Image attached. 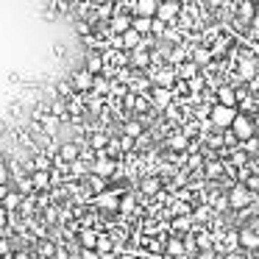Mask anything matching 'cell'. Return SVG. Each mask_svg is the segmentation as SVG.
<instances>
[{"instance_id": "23", "label": "cell", "mask_w": 259, "mask_h": 259, "mask_svg": "<svg viewBox=\"0 0 259 259\" xmlns=\"http://www.w3.org/2000/svg\"><path fill=\"white\" fill-rule=\"evenodd\" d=\"M23 203H25V195H23V192H9V195L6 198H3V209H6V212L9 214H12L14 212V209H20V206H23Z\"/></svg>"}, {"instance_id": "21", "label": "cell", "mask_w": 259, "mask_h": 259, "mask_svg": "<svg viewBox=\"0 0 259 259\" xmlns=\"http://www.w3.org/2000/svg\"><path fill=\"white\" fill-rule=\"evenodd\" d=\"M164 251H167L170 259H173V256H184V253H187L184 240H181V237H170V240L164 242Z\"/></svg>"}, {"instance_id": "52", "label": "cell", "mask_w": 259, "mask_h": 259, "mask_svg": "<svg viewBox=\"0 0 259 259\" xmlns=\"http://www.w3.org/2000/svg\"><path fill=\"white\" fill-rule=\"evenodd\" d=\"M9 195V190H6V187H0V198H6Z\"/></svg>"}, {"instance_id": "56", "label": "cell", "mask_w": 259, "mask_h": 259, "mask_svg": "<svg viewBox=\"0 0 259 259\" xmlns=\"http://www.w3.org/2000/svg\"><path fill=\"white\" fill-rule=\"evenodd\" d=\"M256 12H259V3H256Z\"/></svg>"}, {"instance_id": "30", "label": "cell", "mask_w": 259, "mask_h": 259, "mask_svg": "<svg viewBox=\"0 0 259 259\" xmlns=\"http://www.w3.org/2000/svg\"><path fill=\"white\" fill-rule=\"evenodd\" d=\"M31 181H34V190H48L51 187V173L36 170V173H31Z\"/></svg>"}, {"instance_id": "6", "label": "cell", "mask_w": 259, "mask_h": 259, "mask_svg": "<svg viewBox=\"0 0 259 259\" xmlns=\"http://www.w3.org/2000/svg\"><path fill=\"white\" fill-rule=\"evenodd\" d=\"M95 78H98V75H92L87 67H81V70H75V73H73V78H70V81H73V87L78 90V95H81V92H92V90H95Z\"/></svg>"}, {"instance_id": "41", "label": "cell", "mask_w": 259, "mask_h": 259, "mask_svg": "<svg viewBox=\"0 0 259 259\" xmlns=\"http://www.w3.org/2000/svg\"><path fill=\"white\" fill-rule=\"evenodd\" d=\"M120 148H123V153H125V151H131V148H134V140L123 134V137H120Z\"/></svg>"}, {"instance_id": "17", "label": "cell", "mask_w": 259, "mask_h": 259, "mask_svg": "<svg viewBox=\"0 0 259 259\" xmlns=\"http://www.w3.org/2000/svg\"><path fill=\"white\" fill-rule=\"evenodd\" d=\"M240 245L248 248V251H256L259 248V231H253L251 226H248V229H240Z\"/></svg>"}, {"instance_id": "53", "label": "cell", "mask_w": 259, "mask_h": 259, "mask_svg": "<svg viewBox=\"0 0 259 259\" xmlns=\"http://www.w3.org/2000/svg\"><path fill=\"white\" fill-rule=\"evenodd\" d=\"M120 259H137V256H134V253H123Z\"/></svg>"}, {"instance_id": "45", "label": "cell", "mask_w": 259, "mask_h": 259, "mask_svg": "<svg viewBox=\"0 0 259 259\" xmlns=\"http://www.w3.org/2000/svg\"><path fill=\"white\" fill-rule=\"evenodd\" d=\"M195 218H209V206H198V212H195Z\"/></svg>"}, {"instance_id": "50", "label": "cell", "mask_w": 259, "mask_h": 259, "mask_svg": "<svg viewBox=\"0 0 259 259\" xmlns=\"http://www.w3.org/2000/svg\"><path fill=\"white\" fill-rule=\"evenodd\" d=\"M101 259H120V256H117V253H103Z\"/></svg>"}, {"instance_id": "12", "label": "cell", "mask_w": 259, "mask_h": 259, "mask_svg": "<svg viewBox=\"0 0 259 259\" xmlns=\"http://www.w3.org/2000/svg\"><path fill=\"white\" fill-rule=\"evenodd\" d=\"M59 159H62L64 164H73L75 159H81L78 145H75V142H62V145H59Z\"/></svg>"}, {"instance_id": "28", "label": "cell", "mask_w": 259, "mask_h": 259, "mask_svg": "<svg viewBox=\"0 0 259 259\" xmlns=\"http://www.w3.org/2000/svg\"><path fill=\"white\" fill-rule=\"evenodd\" d=\"M106 184H109V181H106V179H101V176H95V173H92L90 179H87V187H90V190L95 192V195L106 192Z\"/></svg>"}, {"instance_id": "4", "label": "cell", "mask_w": 259, "mask_h": 259, "mask_svg": "<svg viewBox=\"0 0 259 259\" xmlns=\"http://www.w3.org/2000/svg\"><path fill=\"white\" fill-rule=\"evenodd\" d=\"M231 131L237 134V140H240V142H245V140H251V137L256 134V125H253V120L248 117L245 112H240V114H237V120H234V125H231Z\"/></svg>"}, {"instance_id": "31", "label": "cell", "mask_w": 259, "mask_h": 259, "mask_svg": "<svg viewBox=\"0 0 259 259\" xmlns=\"http://www.w3.org/2000/svg\"><path fill=\"white\" fill-rule=\"evenodd\" d=\"M220 170H223V164H220L218 159H206V162H203V176H206V179L220 176Z\"/></svg>"}, {"instance_id": "44", "label": "cell", "mask_w": 259, "mask_h": 259, "mask_svg": "<svg viewBox=\"0 0 259 259\" xmlns=\"http://www.w3.org/2000/svg\"><path fill=\"white\" fill-rule=\"evenodd\" d=\"M14 259H31V253L23 251V248H17V251H14Z\"/></svg>"}, {"instance_id": "20", "label": "cell", "mask_w": 259, "mask_h": 259, "mask_svg": "<svg viewBox=\"0 0 259 259\" xmlns=\"http://www.w3.org/2000/svg\"><path fill=\"white\" fill-rule=\"evenodd\" d=\"M237 14H240V20H245V23H253V20H256V3H251V0L237 3Z\"/></svg>"}, {"instance_id": "40", "label": "cell", "mask_w": 259, "mask_h": 259, "mask_svg": "<svg viewBox=\"0 0 259 259\" xmlns=\"http://www.w3.org/2000/svg\"><path fill=\"white\" fill-rule=\"evenodd\" d=\"M9 253H14L12 242H9V240H0V256H9Z\"/></svg>"}, {"instance_id": "43", "label": "cell", "mask_w": 259, "mask_h": 259, "mask_svg": "<svg viewBox=\"0 0 259 259\" xmlns=\"http://www.w3.org/2000/svg\"><path fill=\"white\" fill-rule=\"evenodd\" d=\"M64 53H67V48L62 42H53V56H64Z\"/></svg>"}, {"instance_id": "15", "label": "cell", "mask_w": 259, "mask_h": 259, "mask_svg": "<svg viewBox=\"0 0 259 259\" xmlns=\"http://www.w3.org/2000/svg\"><path fill=\"white\" fill-rule=\"evenodd\" d=\"M87 70H90L92 75H101L103 70H106V62H103V53H98V51H90V53H87Z\"/></svg>"}, {"instance_id": "27", "label": "cell", "mask_w": 259, "mask_h": 259, "mask_svg": "<svg viewBox=\"0 0 259 259\" xmlns=\"http://www.w3.org/2000/svg\"><path fill=\"white\" fill-rule=\"evenodd\" d=\"M151 25H153L151 17H140V14L131 17V28H134L137 34H151Z\"/></svg>"}, {"instance_id": "26", "label": "cell", "mask_w": 259, "mask_h": 259, "mask_svg": "<svg viewBox=\"0 0 259 259\" xmlns=\"http://www.w3.org/2000/svg\"><path fill=\"white\" fill-rule=\"evenodd\" d=\"M167 145L173 148V151H187V148H190V137L179 134V131H176V134H167Z\"/></svg>"}, {"instance_id": "25", "label": "cell", "mask_w": 259, "mask_h": 259, "mask_svg": "<svg viewBox=\"0 0 259 259\" xmlns=\"http://www.w3.org/2000/svg\"><path fill=\"white\" fill-rule=\"evenodd\" d=\"M56 251H59V245L56 242H51V240H39L36 242V253H39L42 259H56Z\"/></svg>"}, {"instance_id": "49", "label": "cell", "mask_w": 259, "mask_h": 259, "mask_svg": "<svg viewBox=\"0 0 259 259\" xmlns=\"http://www.w3.org/2000/svg\"><path fill=\"white\" fill-rule=\"evenodd\" d=\"M190 164H203V159L198 156V153H192V156H190Z\"/></svg>"}, {"instance_id": "42", "label": "cell", "mask_w": 259, "mask_h": 259, "mask_svg": "<svg viewBox=\"0 0 259 259\" xmlns=\"http://www.w3.org/2000/svg\"><path fill=\"white\" fill-rule=\"evenodd\" d=\"M81 259H101V253L92 251V248H81Z\"/></svg>"}, {"instance_id": "37", "label": "cell", "mask_w": 259, "mask_h": 259, "mask_svg": "<svg viewBox=\"0 0 259 259\" xmlns=\"http://www.w3.org/2000/svg\"><path fill=\"white\" fill-rule=\"evenodd\" d=\"M42 128H45V134H53V131L59 128V117H53V114H48V117L42 120Z\"/></svg>"}, {"instance_id": "39", "label": "cell", "mask_w": 259, "mask_h": 259, "mask_svg": "<svg viewBox=\"0 0 259 259\" xmlns=\"http://www.w3.org/2000/svg\"><path fill=\"white\" fill-rule=\"evenodd\" d=\"M9 179H14V173H12V167H6V164H3V167H0V187H6Z\"/></svg>"}, {"instance_id": "18", "label": "cell", "mask_w": 259, "mask_h": 259, "mask_svg": "<svg viewBox=\"0 0 259 259\" xmlns=\"http://www.w3.org/2000/svg\"><path fill=\"white\" fill-rule=\"evenodd\" d=\"M140 17H156V12H159V0H137V9H134Z\"/></svg>"}, {"instance_id": "55", "label": "cell", "mask_w": 259, "mask_h": 259, "mask_svg": "<svg viewBox=\"0 0 259 259\" xmlns=\"http://www.w3.org/2000/svg\"><path fill=\"white\" fill-rule=\"evenodd\" d=\"M31 259H42V256H31Z\"/></svg>"}, {"instance_id": "2", "label": "cell", "mask_w": 259, "mask_h": 259, "mask_svg": "<svg viewBox=\"0 0 259 259\" xmlns=\"http://www.w3.org/2000/svg\"><path fill=\"white\" fill-rule=\"evenodd\" d=\"M226 195H229V203H231V206L240 209V212H242V209H248V206L253 203V192L248 190V187L242 184V181H240V184L231 187V190L226 192Z\"/></svg>"}, {"instance_id": "14", "label": "cell", "mask_w": 259, "mask_h": 259, "mask_svg": "<svg viewBox=\"0 0 259 259\" xmlns=\"http://www.w3.org/2000/svg\"><path fill=\"white\" fill-rule=\"evenodd\" d=\"M98 240H101V231L90 229V226H84V229L78 231V242H81V248H92V251H95Z\"/></svg>"}, {"instance_id": "13", "label": "cell", "mask_w": 259, "mask_h": 259, "mask_svg": "<svg viewBox=\"0 0 259 259\" xmlns=\"http://www.w3.org/2000/svg\"><path fill=\"white\" fill-rule=\"evenodd\" d=\"M153 62V53L148 51V48H134L131 51V67H148V64Z\"/></svg>"}, {"instance_id": "5", "label": "cell", "mask_w": 259, "mask_h": 259, "mask_svg": "<svg viewBox=\"0 0 259 259\" xmlns=\"http://www.w3.org/2000/svg\"><path fill=\"white\" fill-rule=\"evenodd\" d=\"M181 9H184V6H181L179 0H162V3H159V12H156V17L162 20V23L173 25L176 20H179Z\"/></svg>"}, {"instance_id": "19", "label": "cell", "mask_w": 259, "mask_h": 259, "mask_svg": "<svg viewBox=\"0 0 259 259\" xmlns=\"http://www.w3.org/2000/svg\"><path fill=\"white\" fill-rule=\"evenodd\" d=\"M123 134H125V137H131V140H140V137L145 134V128H142V117H140V120H137V117L125 120V125H123Z\"/></svg>"}, {"instance_id": "24", "label": "cell", "mask_w": 259, "mask_h": 259, "mask_svg": "<svg viewBox=\"0 0 259 259\" xmlns=\"http://www.w3.org/2000/svg\"><path fill=\"white\" fill-rule=\"evenodd\" d=\"M106 145H109V134L106 131H92L90 134V148L92 151H106Z\"/></svg>"}, {"instance_id": "16", "label": "cell", "mask_w": 259, "mask_h": 259, "mask_svg": "<svg viewBox=\"0 0 259 259\" xmlns=\"http://www.w3.org/2000/svg\"><path fill=\"white\" fill-rule=\"evenodd\" d=\"M95 201H98V206L101 209H109V212H114V209H120V195L117 192H101V195H95Z\"/></svg>"}, {"instance_id": "35", "label": "cell", "mask_w": 259, "mask_h": 259, "mask_svg": "<svg viewBox=\"0 0 259 259\" xmlns=\"http://www.w3.org/2000/svg\"><path fill=\"white\" fill-rule=\"evenodd\" d=\"M134 206H137V203H134V195H120V212L128 214V212H134Z\"/></svg>"}, {"instance_id": "3", "label": "cell", "mask_w": 259, "mask_h": 259, "mask_svg": "<svg viewBox=\"0 0 259 259\" xmlns=\"http://www.w3.org/2000/svg\"><path fill=\"white\" fill-rule=\"evenodd\" d=\"M92 170H95V176H101V179L109 181L114 173H117V162H114L106 151H98L95 153V162H92Z\"/></svg>"}, {"instance_id": "33", "label": "cell", "mask_w": 259, "mask_h": 259, "mask_svg": "<svg viewBox=\"0 0 259 259\" xmlns=\"http://www.w3.org/2000/svg\"><path fill=\"white\" fill-rule=\"evenodd\" d=\"M240 148H242V151H245V153H248V156H253V153H256V151H259V137H256V134H253V137H251V140H245V142H242V145H240Z\"/></svg>"}, {"instance_id": "1", "label": "cell", "mask_w": 259, "mask_h": 259, "mask_svg": "<svg viewBox=\"0 0 259 259\" xmlns=\"http://www.w3.org/2000/svg\"><path fill=\"white\" fill-rule=\"evenodd\" d=\"M237 109L231 106H220V103H214L212 112H209V120H212V125H218V128H229V125H234L237 120Z\"/></svg>"}, {"instance_id": "51", "label": "cell", "mask_w": 259, "mask_h": 259, "mask_svg": "<svg viewBox=\"0 0 259 259\" xmlns=\"http://www.w3.org/2000/svg\"><path fill=\"white\" fill-rule=\"evenodd\" d=\"M6 134V123H3V120H0V137Z\"/></svg>"}, {"instance_id": "48", "label": "cell", "mask_w": 259, "mask_h": 259, "mask_svg": "<svg viewBox=\"0 0 259 259\" xmlns=\"http://www.w3.org/2000/svg\"><path fill=\"white\" fill-rule=\"evenodd\" d=\"M6 220H9V212H6V209H3V206H0V226L6 223Z\"/></svg>"}, {"instance_id": "47", "label": "cell", "mask_w": 259, "mask_h": 259, "mask_svg": "<svg viewBox=\"0 0 259 259\" xmlns=\"http://www.w3.org/2000/svg\"><path fill=\"white\" fill-rule=\"evenodd\" d=\"M56 259H67V248H62V245H59V251H56Z\"/></svg>"}, {"instance_id": "7", "label": "cell", "mask_w": 259, "mask_h": 259, "mask_svg": "<svg viewBox=\"0 0 259 259\" xmlns=\"http://www.w3.org/2000/svg\"><path fill=\"white\" fill-rule=\"evenodd\" d=\"M190 48V45H187ZM190 59L198 64V67H212V51H209V45H195V48H190Z\"/></svg>"}, {"instance_id": "36", "label": "cell", "mask_w": 259, "mask_h": 259, "mask_svg": "<svg viewBox=\"0 0 259 259\" xmlns=\"http://www.w3.org/2000/svg\"><path fill=\"white\" fill-rule=\"evenodd\" d=\"M231 162H234V164H240V167H245V164L251 162V159H248V153L242 151V148H237V151L231 153Z\"/></svg>"}, {"instance_id": "46", "label": "cell", "mask_w": 259, "mask_h": 259, "mask_svg": "<svg viewBox=\"0 0 259 259\" xmlns=\"http://www.w3.org/2000/svg\"><path fill=\"white\" fill-rule=\"evenodd\" d=\"M198 259H218V253H214V251H201V253H198Z\"/></svg>"}, {"instance_id": "32", "label": "cell", "mask_w": 259, "mask_h": 259, "mask_svg": "<svg viewBox=\"0 0 259 259\" xmlns=\"http://www.w3.org/2000/svg\"><path fill=\"white\" fill-rule=\"evenodd\" d=\"M167 28H170L167 23H162L159 17H153V25H151V34L153 36H167Z\"/></svg>"}, {"instance_id": "34", "label": "cell", "mask_w": 259, "mask_h": 259, "mask_svg": "<svg viewBox=\"0 0 259 259\" xmlns=\"http://www.w3.org/2000/svg\"><path fill=\"white\" fill-rule=\"evenodd\" d=\"M187 87H190V90H192V92H195V95H198V92H201L203 87H206V78H203V73H198V75H195V78H192V81H187Z\"/></svg>"}, {"instance_id": "9", "label": "cell", "mask_w": 259, "mask_h": 259, "mask_svg": "<svg viewBox=\"0 0 259 259\" xmlns=\"http://www.w3.org/2000/svg\"><path fill=\"white\" fill-rule=\"evenodd\" d=\"M109 31H112L114 36H123L125 31H131V17L128 14H114V17L109 20Z\"/></svg>"}, {"instance_id": "22", "label": "cell", "mask_w": 259, "mask_h": 259, "mask_svg": "<svg viewBox=\"0 0 259 259\" xmlns=\"http://www.w3.org/2000/svg\"><path fill=\"white\" fill-rule=\"evenodd\" d=\"M140 187H142V192H145V195H153V192H159L162 190V179H159V176H142V181H140Z\"/></svg>"}, {"instance_id": "38", "label": "cell", "mask_w": 259, "mask_h": 259, "mask_svg": "<svg viewBox=\"0 0 259 259\" xmlns=\"http://www.w3.org/2000/svg\"><path fill=\"white\" fill-rule=\"evenodd\" d=\"M223 145H229V148H240V140H237V134L234 131H223Z\"/></svg>"}, {"instance_id": "10", "label": "cell", "mask_w": 259, "mask_h": 259, "mask_svg": "<svg viewBox=\"0 0 259 259\" xmlns=\"http://www.w3.org/2000/svg\"><path fill=\"white\" fill-rule=\"evenodd\" d=\"M151 101L156 103L159 109H170V101H173V90H167V87H153V90H151Z\"/></svg>"}, {"instance_id": "8", "label": "cell", "mask_w": 259, "mask_h": 259, "mask_svg": "<svg viewBox=\"0 0 259 259\" xmlns=\"http://www.w3.org/2000/svg\"><path fill=\"white\" fill-rule=\"evenodd\" d=\"M214 92H218V103L220 106H231L234 109V103H237V90L231 84H220V87H214Z\"/></svg>"}, {"instance_id": "54", "label": "cell", "mask_w": 259, "mask_h": 259, "mask_svg": "<svg viewBox=\"0 0 259 259\" xmlns=\"http://www.w3.org/2000/svg\"><path fill=\"white\" fill-rule=\"evenodd\" d=\"M0 167H3V153H0Z\"/></svg>"}, {"instance_id": "11", "label": "cell", "mask_w": 259, "mask_h": 259, "mask_svg": "<svg viewBox=\"0 0 259 259\" xmlns=\"http://www.w3.org/2000/svg\"><path fill=\"white\" fill-rule=\"evenodd\" d=\"M198 73H201V67H198L192 59H187L184 64H179V67H176V78H179V81H192Z\"/></svg>"}, {"instance_id": "29", "label": "cell", "mask_w": 259, "mask_h": 259, "mask_svg": "<svg viewBox=\"0 0 259 259\" xmlns=\"http://www.w3.org/2000/svg\"><path fill=\"white\" fill-rule=\"evenodd\" d=\"M114 248H117V245H114V240H112V237H109V234H101V240H98L95 251L103 256V253H114Z\"/></svg>"}]
</instances>
